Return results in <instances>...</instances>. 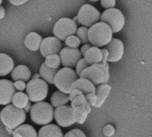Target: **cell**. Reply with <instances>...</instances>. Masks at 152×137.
<instances>
[{
    "instance_id": "d590c367",
    "label": "cell",
    "mask_w": 152,
    "mask_h": 137,
    "mask_svg": "<svg viewBox=\"0 0 152 137\" xmlns=\"http://www.w3.org/2000/svg\"><path fill=\"white\" fill-rule=\"evenodd\" d=\"M86 96V99H87L88 103H90V105L95 107L96 103H97V95H96V94H88Z\"/></svg>"
},
{
    "instance_id": "60d3db41",
    "label": "cell",
    "mask_w": 152,
    "mask_h": 137,
    "mask_svg": "<svg viewBox=\"0 0 152 137\" xmlns=\"http://www.w3.org/2000/svg\"><path fill=\"white\" fill-rule=\"evenodd\" d=\"M4 13H5V11H4V8L3 7V5L0 6V19H4Z\"/></svg>"
},
{
    "instance_id": "7402d4cb",
    "label": "cell",
    "mask_w": 152,
    "mask_h": 137,
    "mask_svg": "<svg viewBox=\"0 0 152 137\" xmlns=\"http://www.w3.org/2000/svg\"><path fill=\"white\" fill-rule=\"evenodd\" d=\"M56 69H52L48 67L45 62L41 65L39 69V74L41 76V78L46 81L48 84H54V78L57 74Z\"/></svg>"
},
{
    "instance_id": "7c38bea8",
    "label": "cell",
    "mask_w": 152,
    "mask_h": 137,
    "mask_svg": "<svg viewBox=\"0 0 152 137\" xmlns=\"http://www.w3.org/2000/svg\"><path fill=\"white\" fill-rule=\"evenodd\" d=\"M40 53L44 57H47L51 54H58L62 50V43L56 37H48L43 39Z\"/></svg>"
},
{
    "instance_id": "ac0fdd59",
    "label": "cell",
    "mask_w": 152,
    "mask_h": 137,
    "mask_svg": "<svg viewBox=\"0 0 152 137\" xmlns=\"http://www.w3.org/2000/svg\"><path fill=\"white\" fill-rule=\"evenodd\" d=\"M38 137H64V135L58 126L54 124H48L43 126V127L39 129Z\"/></svg>"
},
{
    "instance_id": "d6a6232c",
    "label": "cell",
    "mask_w": 152,
    "mask_h": 137,
    "mask_svg": "<svg viewBox=\"0 0 152 137\" xmlns=\"http://www.w3.org/2000/svg\"><path fill=\"white\" fill-rule=\"evenodd\" d=\"M101 4L105 10L110 9V8H115L116 0H101Z\"/></svg>"
},
{
    "instance_id": "cb8c5ba5",
    "label": "cell",
    "mask_w": 152,
    "mask_h": 137,
    "mask_svg": "<svg viewBox=\"0 0 152 137\" xmlns=\"http://www.w3.org/2000/svg\"><path fill=\"white\" fill-rule=\"evenodd\" d=\"M110 90H111V87L108 84L100 85L96 88V95H97V103L95 105L96 108L101 107L104 103L105 100L107 99V97L109 96L110 93Z\"/></svg>"
},
{
    "instance_id": "d6986e66",
    "label": "cell",
    "mask_w": 152,
    "mask_h": 137,
    "mask_svg": "<svg viewBox=\"0 0 152 137\" xmlns=\"http://www.w3.org/2000/svg\"><path fill=\"white\" fill-rule=\"evenodd\" d=\"M13 69L14 62L12 59L4 53H0V77H4L12 73Z\"/></svg>"
},
{
    "instance_id": "4dcf8cb0",
    "label": "cell",
    "mask_w": 152,
    "mask_h": 137,
    "mask_svg": "<svg viewBox=\"0 0 152 137\" xmlns=\"http://www.w3.org/2000/svg\"><path fill=\"white\" fill-rule=\"evenodd\" d=\"M89 66H90V64L87 62V61L86 60V58H85V57H84V58H82V59L77 62V66H76V72H77V74L78 75V77H79V78H80V76H81L82 72H83L86 69H87Z\"/></svg>"
},
{
    "instance_id": "1f68e13d",
    "label": "cell",
    "mask_w": 152,
    "mask_h": 137,
    "mask_svg": "<svg viewBox=\"0 0 152 137\" xmlns=\"http://www.w3.org/2000/svg\"><path fill=\"white\" fill-rule=\"evenodd\" d=\"M64 137H86V136L82 130L75 128V129H72V130L69 131L68 133H66L64 135Z\"/></svg>"
},
{
    "instance_id": "6da1fadb",
    "label": "cell",
    "mask_w": 152,
    "mask_h": 137,
    "mask_svg": "<svg viewBox=\"0 0 152 137\" xmlns=\"http://www.w3.org/2000/svg\"><path fill=\"white\" fill-rule=\"evenodd\" d=\"M113 30L105 22L99 21L89 28V43L94 46L102 47L108 45L113 39Z\"/></svg>"
},
{
    "instance_id": "277c9868",
    "label": "cell",
    "mask_w": 152,
    "mask_h": 137,
    "mask_svg": "<svg viewBox=\"0 0 152 137\" xmlns=\"http://www.w3.org/2000/svg\"><path fill=\"white\" fill-rule=\"evenodd\" d=\"M80 78L89 79L94 85L107 84L110 79V70L108 62L90 65L82 72Z\"/></svg>"
},
{
    "instance_id": "f546056e",
    "label": "cell",
    "mask_w": 152,
    "mask_h": 137,
    "mask_svg": "<svg viewBox=\"0 0 152 137\" xmlns=\"http://www.w3.org/2000/svg\"><path fill=\"white\" fill-rule=\"evenodd\" d=\"M65 44L67 46L71 47V48H78L80 44H81V40L79 39V37L77 36H70L66 40H65Z\"/></svg>"
},
{
    "instance_id": "f6af8a7d",
    "label": "cell",
    "mask_w": 152,
    "mask_h": 137,
    "mask_svg": "<svg viewBox=\"0 0 152 137\" xmlns=\"http://www.w3.org/2000/svg\"><path fill=\"white\" fill-rule=\"evenodd\" d=\"M2 2H3V0H0V4H2Z\"/></svg>"
},
{
    "instance_id": "9c48e42d",
    "label": "cell",
    "mask_w": 152,
    "mask_h": 137,
    "mask_svg": "<svg viewBox=\"0 0 152 137\" xmlns=\"http://www.w3.org/2000/svg\"><path fill=\"white\" fill-rule=\"evenodd\" d=\"M101 16L102 14L94 6L86 4L80 7L77 12V21L81 25L91 28L101 21Z\"/></svg>"
},
{
    "instance_id": "5b68a950",
    "label": "cell",
    "mask_w": 152,
    "mask_h": 137,
    "mask_svg": "<svg viewBox=\"0 0 152 137\" xmlns=\"http://www.w3.org/2000/svg\"><path fill=\"white\" fill-rule=\"evenodd\" d=\"M78 78L79 77L76 70H74L72 68L63 67L58 70L54 78V85L58 90L69 95L71 93L72 85Z\"/></svg>"
},
{
    "instance_id": "603a6c76",
    "label": "cell",
    "mask_w": 152,
    "mask_h": 137,
    "mask_svg": "<svg viewBox=\"0 0 152 137\" xmlns=\"http://www.w3.org/2000/svg\"><path fill=\"white\" fill-rule=\"evenodd\" d=\"M69 95L61 91H56L53 94L51 97V104L54 108H58L63 105H67L69 102Z\"/></svg>"
},
{
    "instance_id": "74e56055",
    "label": "cell",
    "mask_w": 152,
    "mask_h": 137,
    "mask_svg": "<svg viewBox=\"0 0 152 137\" xmlns=\"http://www.w3.org/2000/svg\"><path fill=\"white\" fill-rule=\"evenodd\" d=\"M92 46H93V45L90 44V43H89V44L87 43V44H84V45H83V46H82L81 49H80V52H81V53H82V55H83L84 57H85L86 53H87V51H88Z\"/></svg>"
},
{
    "instance_id": "f1b7e54d",
    "label": "cell",
    "mask_w": 152,
    "mask_h": 137,
    "mask_svg": "<svg viewBox=\"0 0 152 137\" xmlns=\"http://www.w3.org/2000/svg\"><path fill=\"white\" fill-rule=\"evenodd\" d=\"M90 103H88L86 96L84 95H80L77 96L72 102H71V107H77V106H89Z\"/></svg>"
},
{
    "instance_id": "ffe728a7",
    "label": "cell",
    "mask_w": 152,
    "mask_h": 137,
    "mask_svg": "<svg viewBox=\"0 0 152 137\" xmlns=\"http://www.w3.org/2000/svg\"><path fill=\"white\" fill-rule=\"evenodd\" d=\"M85 58L90 65L102 63V61H103L102 51V49H100V47L93 45L86 53Z\"/></svg>"
},
{
    "instance_id": "2e32d148",
    "label": "cell",
    "mask_w": 152,
    "mask_h": 137,
    "mask_svg": "<svg viewBox=\"0 0 152 137\" xmlns=\"http://www.w3.org/2000/svg\"><path fill=\"white\" fill-rule=\"evenodd\" d=\"M42 41H43V38L38 33L30 32L26 36L24 39V45L28 50L36 52L40 49Z\"/></svg>"
},
{
    "instance_id": "8d00e7d4",
    "label": "cell",
    "mask_w": 152,
    "mask_h": 137,
    "mask_svg": "<svg viewBox=\"0 0 152 137\" xmlns=\"http://www.w3.org/2000/svg\"><path fill=\"white\" fill-rule=\"evenodd\" d=\"M83 95V92H81L80 90H77V89L72 90L71 93L69 94V100L72 102L77 96H78V95Z\"/></svg>"
},
{
    "instance_id": "b9f144b4",
    "label": "cell",
    "mask_w": 152,
    "mask_h": 137,
    "mask_svg": "<svg viewBox=\"0 0 152 137\" xmlns=\"http://www.w3.org/2000/svg\"><path fill=\"white\" fill-rule=\"evenodd\" d=\"M31 109H32V106H31V104H30V103L25 107V109H24V111H26V112H28V111H31Z\"/></svg>"
},
{
    "instance_id": "836d02e7",
    "label": "cell",
    "mask_w": 152,
    "mask_h": 137,
    "mask_svg": "<svg viewBox=\"0 0 152 137\" xmlns=\"http://www.w3.org/2000/svg\"><path fill=\"white\" fill-rule=\"evenodd\" d=\"M115 134V128L112 125H107L103 127V135L107 137L112 136Z\"/></svg>"
},
{
    "instance_id": "4316f807",
    "label": "cell",
    "mask_w": 152,
    "mask_h": 137,
    "mask_svg": "<svg viewBox=\"0 0 152 137\" xmlns=\"http://www.w3.org/2000/svg\"><path fill=\"white\" fill-rule=\"evenodd\" d=\"M45 63L52 68V69H58L60 67V65L61 64V60L60 57V54H51L48 55L47 57H45Z\"/></svg>"
},
{
    "instance_id": "ab89813d",
    "label": "cell",
    "mask_w": 152,
    "mask_h": 137,
    "mask_svg": "<svg viewBox=\"0 0 152 137\" xmlns=\"http://www.w3.org/2000/svg\"><path fill=\"white\" fill-rule=\"evenodd\" d=\"M102 55H103L102 63H106V62H108V59H109V51L107 48L102 49Z\"/></svg>"
},
{
    "instance_id": "8992f818",
    "label": "cell",
    "mask_w": 152,
    "mask_h": 137,
    "mask_svg": "<svg viewBox=\"0 0 152 137\" xmlns=\"http://www.w3.org/2000/svg\"><path fill=\"white\" fill-rule=\"evenodd\" d=\"M26 93L32 103L43 102L48 94V83L42 78H32L27 84Z\"/></svg>"
},
{
    "instance_id": "30bf717a",
    "label": "cell",
    "mask_w": 152,
    "mask_h": 137,
    "mask_svg": "<svg viewBox=\"0 0 152 137\" xmlns=\"http://www.w3.org/2000/svg\"><path fill=\"white\" fill-rule=\"evenodd\" d=\"M54 119L58 126H61L62 127H69L77 122L74 117L73 108L69 105H63L55 108Z\"/></svg>"
},
{
    "instance_id": "f35d334b",
    "label": "cell",
    "mask_w": 152,
    "mask_h": 137,
    "mask_svg": "<svg viewBox=\"0 0 152 137\" xmlns=\"http://www.w3.org/2000/svg\"><path fill=\"white\" fill-rule=\"evenodd\" d=\"M28 0H9V2L12 4H13V5H16V6H18V5H21V4H24L25 3H27Z\"/></svg>"
},
{
    "instance_id": "7bdbcfd3",
    "label": "cell",
    "mask_w": 152,
    "mask_h": 137,
    "mask_svg": "<svg viewBox=\"0 0 152 137\" xmlns=\"http://www.w3.org/2000/svg\"><path fill=\"white\" fill-rule=\"evenodd\" d=\"M41 78L40 74H35V75L33 76V78H34V79H35V78Z\"/></svg>"
},
{
    "instance_id": "3957f363",
    "label": "cell",
    "mask_w": 152,
    "mask_h": 137,
    "mask_svg": "<svg viewBox=\"0 0 152 137\" xmlns=\"http://www.w3.org/2000/svg\"><path fill=\"white\" fill-rule=\"evenodd\" d=\"M30 118L31 120L37 125L45 126L51 124L54 119L53 106L44 101L35 103L30 111Z\"/></svg>"
},
{
    "instance_id": "83f0119b",
    "label": "cell",
    "mask_w": 152,
    "mask_h": 137,
    "mask_svg": "<svg viewBox=\"0 0 152 137\" xmlns=\"http://www.w3.org/2000/svg\"><path fill=\"white\" fill-rule=\"evenodd\" d=\"M88 33H89V28L86 27V26H82V27H79L77 29V31L76 35L79 37V39L81 40V43L87 44L89 42Z\"/></svg>"
},
{
    "instance_id": "e0dca14e",
    "label": "cell",
    "mask_w": 152,
    "mask_h": 137,
    "mask_svg": "<svg viewBox=\"0 0 152 137\" xmlns=\"http://www.w3.org/2000/svg\"><path fill=\"white\" fill-rule=\"evenodd\" d=\"M12 79L15 82L18 80H21L24 82H28L31 78L30 70L25 65H18L16 66L11 73Z\"/></svg>"
},
{
    "instance_id": "7a4b0ae2",
    "label": "cell",
    "mask_w": 152,
    "mask_h": 137,
    "mask_svg": "<svg viewBox=\"0 0 152 137\" xmlns=\"http://www.w3.org/2000/svg\"><path fill=\"white\" fill-rule=\"evenodd\" d=\"M0 119L4 126L8 129H16L26 120V111L14 105H6L0 113Z\"/></svg>"
},
{
    "instance_id": "ee69618b",
    "label": "cell",
    "mask_w": 152,
    "mask_h": 137,
    "mask_svg": "<svg viewBox=\"0 0 152 137\" xmlns=\"http://www.w3.org/2000/svg\"><path fill=\"white\" fill-rule=\"evenodd\" d=\"M89 1H91V2H97V1H99V0H89Z\"/></svg>"
},
{
    "instance_id": "ba28073f",
    "label": "cell",
    "mask_w": 152,
    "mask_h": 137,
    "mask_svg": "<svg viewBox=\"0 0 152 137\" xmlns=\"http://www.w3.org/2000/svg\"><path fill=\"white\" fill-rule=\"evenodd\" d=\"M101 21L108 24L114 33L119 32L125 26V16L123 12L117 8L105 10L101 16Z\"/></svg>"
},
{
    "instance_id": "d4e9b609",
    "label": "cell",
    "mask_w": 152,
    "mask_h": 137,
    "mask_svg": "<svg viewBox=\"0 0 152 137\" xmlns=\"http://www.w3.org/2000/svg\"><path fill=\"white\" fill-rule=\"evenodd\" d=\"M73 111H74V117H75L77 123L83 124L87 119V116L91 111V107L90 105L89 106H77V107L73 108Z\"/></svg>"
},
{
    "instance_id": "8fae6325",
    "label": "cell",
    "mask_w": 152,
    "mask_h": 137,
    "mask_svg": "<svg viewBox=\"0 0 152 137\" xmlns=\"http://www.w3.org/2000/svg\"><path fill=\"white\" fill-rule=\"evenodd\" d=\"M60 57L61 60V64L63 67L74 68L77 66V62L83 58V55L78 50V48L63 47L60 53Z\"/></svg>"
},
{
    "instance_id": "4fadbf2b",
    "label": "cell",
    "mask_w": 152,
    "mask_h": 137,
    "mask_svg": "<svg viewBox=\"0 0 152 137\" xmlns=\"http://www.w3.org/2000/svg\"><path fill=\"white\" fill-rule=\"evenodd\" d=\"M14 84L8 79L0 80V104L6 106L12 102V98L15 95Z\"/></svg>"
},
{
    "instance_id": "9a60e30c",
    "label": "cell",
    "mask_w": 152,
    "mask_h": 137,
    "mask_svg": "<svg viewBox=\"0 0 152 137\" xmlns=\"http://www.w3.org/2000/svg\"><path fill=\"white\" fill-rule=\"evenodd\" d=\"M75 89L80 90L85 95L96 94V88L94 86V84L89 79H86L84 78H79L77 81L74 82L71 87V91Z\"/></svg>"
},
{
    "instance_id": "484cf974",
    "label": "cell",
    "mask_w": 152,
    "mask_h": 137,
    "mask_svg": "<svg viewBox=\"0 0 152 137\" xmlns=\"http://www.w3.org/2000/svg\"><path fill=\"white\" fill-rule=\"evenodd\" d=\"M12 105H14L15 107L19 108V109H25V107L29 103V97L27 95V93H23V92H17L15 93L13 98H12Z\"/></svg>"
},
{
    "instance_id": "5bb4252c",
    "label": "cell",
    "mask_w": 152,
    "mask_h": 137,
    "mask_svg": "<svg viewBox=\"0 0 152 137\" xmlns=\"http://www.w3.org/2000/svg\"><path fill=\"white\" fill-rule=\"evenodd\" d=\"M107 49L109 51V62H116L122 59L124 55L125 47L124 43L121 40L118 38H113L107 45Z\"/></svg>"
},
{
    "instance_id": "44dd1931",
    "label": "cell",
    "mask_w": 152,
    "mask_h": 137,
    "mask_svg": "<svg viewBox=\"0 0 152 137\" xmlns=\"http://www.w3.org/2000/svg\"><path fill=\"white\" fill-rule=\"evenodd\" d=\"M13 137H38V133H37L36 129L28 125L22 124L12 132Z\"/></svg>"
},
{
    "instance_id": "e575fe53",
    "label": "cell",
    "mask_w": 152,
    "mask_h": 137,
    "mask_svg": "<svg viewBox=\"0 0 152 137\" xmlns=\"http://www.w3.org/2000/svg\"><path fill=\"white\" fill-rule=\"evenodd\" d=\"M13 84H14L15 89H16L18 92H22L23 90H26V88H27V84H26L24 81L18 80V81H15Z\"/></svg>"
},
{
    "instance_id": "52a82bcc",
    "label": "cell",
    "mask_w": 152,
    "mask_h": 137,
    "mask_svg": "<svg viewBox=\"0 0 152 137\" xmlns=\"http://www.w3.org/2000/svg\"><path fill=\"white\" fill-rule=\"evenodd\" d=\"M77 23L69 18H61L53 26V33L54 37H58L60 40L64 41L69 37L77 34Z\"/></svg>"
}]
</instances>
